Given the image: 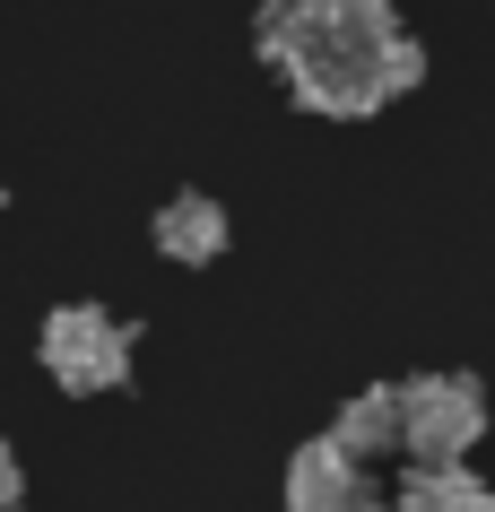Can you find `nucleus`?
<instances>
[{
  "label": "nucleus",
  "mask_w": 495,
  "mask_h": 512,
  "mask_svg": "<svg viewBox=\"0 0 495 512\" xmlns=\"http://www.w3.org/2000/svg\"><path fill=\"white\" fill-rule=\"evenodd\" d=\"M400 35L391 0H287L261 9V61H270L287 96L330 122H365L383 96V44Z\"/></svg>",
  "instance_id": "1"
},
{
  "label": "nucleus",
  "mask_w": 495,
  "mask_h": 512,
  "mask_svg": "<svg viewBox=\"0 0 495 512\" xmlns=\"http://www.w3.org/2000/svg\"><path fill=\"white\" fill-rule=\"evenodd\" d=\"M44 374L61 391L96 400V391H113V382L131 374V330L113 322L105 304H61L53 322H44Z\"/></svg>",
  "instance_id": "2"
},
{
  "label": "nucleus",
  "mask_w": 495,
  "mask_h": 512,
  "mask_svg": "<svg viewBox=\"0 0 495 512\" xmlns=\"http://www.w3.org/2000/svg\"><path fill=\"white\" fill-rule=\"evenodd\" d=\"M487 434V391L469 374H417L400 382V443L417 460H469V443Z\"/></svg>",
  "instance_id": "3"
},
{
  "label": "nucleus",
  "mask_w": 495,
  "mask_h": 512,
  "mask_svg": "<svg viewBox=\"0 0 495 512\" xmlns=\"http://www.w3.org/2000/svg\"><path fill=\"white\" fill-rule=\"evenodd\" d=\"M357 495H365V478L330 434L296 443V460H287V512H339V504H357Z\"/></svg>",
  "instance_id": "4"
},
{
  "label": "nucleus",
  "mask_w": 495,
  "mask_h": 512,
  "mask_svg": "<svg viewBox=\"0 0 495 512\" xmlns=\"http://www.w3.org/2000/svg\"><path fill=\"white\" fill-rule=\"evenodd\" d=\"M157 252H165V261H183V270L218 261V252H226V209L209 200V191L165 200V209H157Z\"/></svg>",
  "instance_id": "5"
},
{
  "label": "nucleus",
  "mask_w": 495,
  "mask_h": 512,
  "mask_svg": "<svg viewBox=\"0 0 495 512\" xmlns=\"http://www.w3.org/2000/svg\"><path fill=\"white\" fill-rule=\"evenodd\" d=\"M330 443H339L348 460H383L391 443H400V391H391V382H365L357 400L339 408V426H330Z\"/></svg>",
  "instance_id": "6"
},
{
  "label": "nucleus",
  "mask_w": 495,
  "mask_h": 512,
  "mask_svg": "<svg viewBox=\"0 0 495 512\" xmlns=\"http://www.w3.org/2000/svg\"><path fill=\"white\" fill-rule=\"evenodd\" d=\"M391 512H487V486L469 478V460H417L391 495Z\"/></svg>",
  "instance_id": "7"
},
{
  "label": "nucleus",
  "mask_w": 495,
  "mask_h": 512,
  "mask_svg": "<svg viewBox=\"0 0 495 512\" xmlns=\"http://www.w3.org/2000/svg\"><path fill=\"white\" fill-rule=\"evenodd\" d=\"M0 512H18V452L0 443Z\"/></svg>",
  "instance_id": "8"
},
{
  "label": "nucleus",
  "mask_w": 495,
  "mask_h": 512,
  "mask_svg": "<svg viewBox=\"0 0 495 512\" xmlns=\"http://www.w3.org/2000/svg\"><path fill=\"white\" fill-rule=\"evenodd\" d=\"M339 512H391V504H374V495H357V504H339Z\"/></svg>",
  "instance_id": "9"
},
{
  "label": "nucleus",
  "mask_w": 495,
  "mask_h": 512,
  "mask_svg": "<svg viewBox=\"0 0 495 512\" xmlns=\"http://www.w3.org/2000/svg\"><path fill=\"white\" fill-rule=\"evenodd\" d=\"M261 9H287V0H261Z\"/></svg>",
  "instance_id": "10"
},
{
  "label": "nucleus",
  "mask_w": 495,
  "mask_h": 512,
  "mask_svg": "<svg viewBox=\"0 0 495 512\" xmlns=\"http://www.w3.org/2000/svg\"><path fill=\"white\" fill-rule=\"evenodd\" d=\"M487 512H495V495H487Z\"/></svg>",
  "instance_id": "11"
}]
</instances>
